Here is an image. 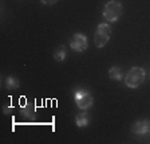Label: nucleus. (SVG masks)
Listing matches in <instances>:
<instances>
[{
  "label": "nucleus",
  "mask_w": 150,
  "mask_h": 144,
  "mask_svg": "<svg viewBox=\"0 0 150 144\" xmlns=\"http://www.w3.org/2000/svg\"><path fill=\"white\" fill-rule=\"evenodd\" d=\"M145 80H146V72H145V69L138 67V66L131 67L125 74V84L127 88L131 89L139 88L141 85L145 82Z\"/></svg>",
  "instance_id": "1"
},
{
  "label": "nucleus",
  "mask_w": 150,
  "mask_h": 144,
  "mask_svg": "<svg viewBox=\"0 0 150 144\" xmlns=\"http://www.w3.org/2000/svg\"><path fill=\"white\" fill-rule=\"evenodd\" d=\"M123 12V6L117 0H109L105 7H103L102 15L106 22H117L122 16Z\"/></svg>",
  "instance_id": "2"
},
{
  "label": "nucleus",
  "mask_w": 150,
  "mask_h": 144,
  "mask_svg": "<svg viewBox=\"0 0 150 144\" xmlns=\"http://www.w3.org/2000/svg\"><path fill=\"white\" fill-rule=\"evenodd\" d=\"M110 35H111V27L109 26V23H100L98 24L95 34H94V42L97 49H102L105 47L110 41Z\"/></svg>",
  "instance_id": "3"
},
{
  "label": "nucleus",
  "mask_w": 150,
  "mask_h": 144,
  "mask_svg": "<svg viewBox=\"0 0 150 144\" xmlns=\"http://www.w3.org/2000/svg\"><path fill=\"white\" fill-rule=\"evenodd\" d=\"M74 101L76 107L82 110H88L94 104L93 94L86 89H76L74 92Z\"/></svg>",
  "instance_id": "4"
},
{
  "label": "nucleus",
  "mask_w": 150,
  "mask_h": 144,
  "mask_svg": "<svg viewBox=\"0 0 150 144\" xmlns=\"http://www.w3.org/2000/svg\"><path fill=\"white\" fill-rule=\"evenodd\" d=\"M70 47H71V50L76 51V53H83V51L87 50L88 47V41H87V37L82 32H76L71 37L69 42Z\"/></svg>",
  "instance_id": "5"
},
{
  "label": "nucleus",
  "mask_w": 150,
  "mask_h": 144,
  "mask_svg": "<svg viewBox=\"0 0 150 144\" xmlns=\"http://www.w3.org/2000/svg\"><path fill=\"white\" fill-rule=\"evenodd\" d=\"M130 131L138 138H146L150 136V119L145 120H137L135 123H133Z\"/></svg>",
  "instance_id": "6"
},
{
  "label": "nucleus",
  "mask_w": 150,
  "mask_h": 144,
  "mask_svg": "<svg viewBox=\"0 0 150 144\" xmlns=\"http://www.w3.org/2000/svg\"><path fill=\"white\" fill-rule=\"evenodd\" d=\"M20 113H22L23 116L25 117V119L28 120H34L36 119V108H35L34 104H25V105H23L22 109H20Z\"/></svg>",
  "instance_id": "7"
},
{
  "label": "nucleus",
  "mask_w": 150,
  "mask_h": 144,
  "mask_svg": "<svg viewBox=\"0 0 150 144\" xmlns=\"http://www.w3.org/2000/svg\"><path fill=\"white\" fill-rule=\"evenodd\" d=\"M90 121H91V116L87 112H82V113H79V115H76V117H75V124H76V127H79V128L87 127L88 124H90Z\"/></svg>",
  "instance_id": "8"
},
{
  "label": "nucleus",
  "mask_w": 150,
  "mask_h": 144,
  "mask_svg": "<svg viewBox=\"0 0 150 144\" xmlns=\"http://www.w3.org/2000/svg\"><path fill=\"white\" fill-rule=\"evenodd\" d=\"M19 86H20V81L16 77L9 75V77L6 78V88L8 90H16V89H19Z\"/></svg>",
  "instance_id": "9"
},
{
  "label": "nucleus",
  "mask_w": 150,
  "mask_h": 144,
  "mask_svg": "<svg viewBox=\"0 0 150 144\" xmlns=\"http://www.w3.org/2000/svg\"><path fill=\"white\" fill-rule=\"evenodd\" d=\"M109 77L111 80H114V81H121L123 78V72L119 69L118 66H112L109 70Z\"/></svg>",
  "instance_id": "10"
},
{
  "label": "nucleus",
  "mask_w": 150,
  "mask_h": 144,
  "mask_svg": "<svg viewBox=\"0 0 150 144\" xmlns=\"http://www.w3.org/2000/svg\"><path fill=\"white\" fill-rule=\"evenodd\" d=\"M54 58H55V61H58V62H63V61L67 58V50H66V47L64 46L58 47V49L54 51Z\"/></svg>",
  "instance_id": "11"
},
{
  "label": "nucleus",
  "mask_w": 150,
  "mask_h": 144,
  "mask_svg": "<svg viewBox=\"0 0 150 144\" xmlns=\"http://www.w3.org/2000/svg\"><path fill=\"white\" fill-rule=\"evenodd\" d=\"M59 1V0H40V3L44 4V6H54Z\"/></svg>",
  "instance_id": "12"
},
{
  "label": "nucleus",
  "mask_w": 150,
  "mask_h": 144,
  "mask_svg": "<svg viewBox=\"0 0 150 144\" xmlns=\"http://www.w3.org/2000/svg\"><path fill=\"white\" fill-rule=\"evenodd\" d=\"M12 109H13L12 107H6V108L3 109V113H4V115H9V113L12 112Z\"/></svg>",
  "instance_id": "13"
}]
</instances>
